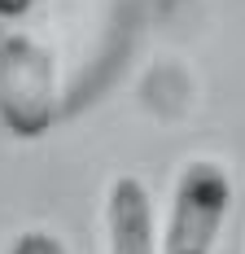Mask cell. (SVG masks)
Wrapping results in <instances>:
<instances>
[{
	"instance_id": "1",
	"label": "cell",
	"mask_w": 245,
	"mask_h": 254,
	"mask_svg": "<svg viewBox=\"0 0 245 254\" xmlns=\"http://www.w3.org/2000/svg\"><path fill=\"white\" fill-rule=\"evenodd\" d=\"M61 70L49 0H0V127L13 140H40L57 123Z\"/></svg>"
},
{
	"instance_id": "2",
	"label": "cell",
	"mask_w": 245,
	"mask_h": 254,
	"mask_svg": "<svg viewBox=\"0 0 245 254\" xmlns=\"http://www.w3.org/2000/svg\"><path fill=\"white\" fill-rule=\"evenodd\" d=\"M232 210V171L219 158H188L171 184L158 254H215Z\"/></svg>"
},
{
	"instance_id": "3",
	"label": "cell",
	"mask_w": 245,
	"mask_h": 254,
	"mask_svg": "<svg viewBox=\"0 0 245 254\" xmlns=\"http://www.w3.org/2000/svg\"><path fill=\"white\" fill-rule=\"evenodd\" d=\"M105 254H158L153 193L140 176L122 171L105 189Z\"/></svg>"
},
{
	"instance_id": "4",
	"label": "cell",
	"mask_w": 245,
	"mask_h": 254,
	"mask_svg": "<svg viewBox=\"0 0 245 254\" xmlns=\"http://www.w3.org/2000/svg\"><path fill=\"white\" fill-rule=\"evenodd\" d=\"M9 254H66V246L49 228H26V232H18L9 241Z\"/></svg>"
}]
</instances>
